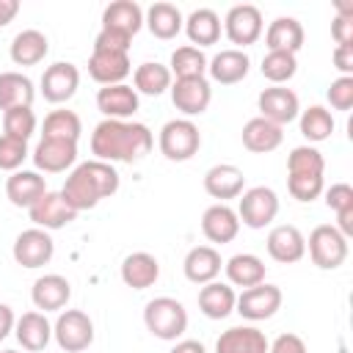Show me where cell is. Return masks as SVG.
<instances>
[{
    "instance_id": "obj_1",
    "label": "cell",
    "mask_w": 353,
    "mask_h": 353,
    "mask_svg": "<svg viewBox=\"0 0 353 353\" xmlns=\"http://www.w3.org/2000/svg\"><path fill=\"white\" fill-rule=\"evenodd\" d=\"M152 143H154L152 130L141 121L105 119L91 132L94 160H102V163H135L143 154H149Z\"/></svg>"
},
{
    "instance_id": "obj_2",
    "label": "cell",
    "mask_w": 353,
    "mask_h": 353,
    "mask_svg": "<svg viewBox=\"0 0 353 353\" xmlns=\"http://www.w3.org/2000/svg\"><path fill=\"white\" fill-rule=\"evenodd\" d=\"M116 190H119L116 168L102 160H85L66 176L61 196L74 212H83V210L97 207L102 199L113 196Z\"/></svg>"
},
{
    "instance_id": "obj_3",
    "label": "cell",
    "mask_w": 353,
    "mask_h": 353,
    "mask_svg": "<svg viewBox=\"0 0 353 353\" xmlns=\"http://www.w3.org/2000/svg\"><path fill=\"white\" fill-rule=\"evenodd\" d=\"M143 323H146L149 334H154L157 339H168L171 342V339L185 334L188 312H185V306L176 298L160 295V298H152L143 306Z\"/></svg>"
},
{
    "instance_id": "obj_4",
    "label": "cell",
    "mask_w": 353,
    "mask_h": 353,
    "mask_svg": "<svg viewBox=\"0 0 353 353\" xmlns=\"http://www.w3.org/2000/svg\"><path fill=\"white\" fill-rule=\"evenodd\" d=\"M157 143H160V152H163L168 160L182 163V160H190V157L199 152V146H201V132H199V127H196L190 119H171V121L163 124Z\"/></svg>"
},
{
    "instance_id": "obj_5",
    "label": "cell",
    "mask_w": 353,
    "mask_h": 353,
    "mask_svg": "<svg viewBox=\"0 0 353 353\" xmlns=\"http://www.w3.org/2000/svg\"><path fill=\"white\" fill-rule=\"evenodd\" d=\"M306 248H309L312 262L323 270H334L347 259V237L339 234V229L331 223L314 226L306 240Z\"/></svg>"
},
{
    "instance_id": "obj_6",
    "label": "cell",
    "mask_w": 353,
    "mask_h": 353,
    "mask_svg": "<svg viewBox=\"0 0 353 353\" xmlns=\"http://www.w3.org/2000/svg\"><path fill=\"white\" fill-rule=\"evenodd\" d=\"M52 336L58 342L61 350L66 353H83L91 342H94V323L85 312L80 309H66L58 314L55 325H52Z\"/></svg>"
},
{
    "instance_id": "obj_7",
    "label": "cell",
    "mask_w": 353,
    "mask_h": 353,
    "mask_svg": "<svg viewBox=\"0 0 353 353\" xmlns=\"http://www.w3.org/2000/svg\"><path fill=\"white\" fill-rule=\"evenodd\" d=\"M279 215V196L276 190L256 185L240 193V204H237V218L251 226V229H262L268 226L273 218Z\"/></svg>"
},
{
    "instance_id": "obj_8",
    "label": "cell",
    "mask_w": 353,
    "mask_h": 353,
    "mask_svg": "<svg viewBox=\"0 0 353 353\" xmlns=\"http://www.w3.org/2000/svg\"><path fill=\"white\" fill-rule=\"evenodd\" d=\"M281 301H284L281 290L276 284H265L262 281V284L248 287V290H243L237 295L234 312L240 317H245V320H268L281 309Z\"/></svg>"
},
{
    "instance_id": "obj_9",
    "label": "cell",
    "mask_w": 353,
    "mask_h": 353,
    "mask_svg": "<svg viewBox=\"0 0 353 353\" xmlns=\"http://www.w3.org/2000/svg\"><path fill=\"white\" fill-rule=\"evenodd\" d=\"M11 254H14L17 265H22V268H41V265H47L52 259L55 243H52L50 232L39 229V226H30V229L17 234Z\"/></svg>"
},
{
    "instance_id": "obj_10",
    "label": "cell",
    "mask_w": 353,
    "mask_h": 353,
    "mask_svg": "<svg viewBox=\"0 0 353 353\" xmlns=\"http://www.w3.org/2000/svg\"><path fill=\"white\" fill-rule=\"evenodd\" d=\"M223 28H226V36L232 44H254L259 36H262V11L251 3H240V6H232L226 19H223Z\"/></svg>"
},
{
    "instance_id": "obj_11",
    "label": "cell",
    "mask_w": 353,
    "mask_h": 353,
    "mask_svg": "<svg viewBox=\"0 0 353 353\" xmlns=\"http://www.w3.org/2000/svg\"><path fill=\"white\" fill-rule=\"evenodd\" d=\"M259 105V116L273 121V124H290L292 119H298L301 113V105H298V94L292 88H284V85H270L259 94L256 99Z\"/></svg>"
},
{
    "instance_id": "obj_12",
    "label": "cell",
    "mask_w": 353,
    "mask_h": 353,
    "mask_svg": "<svg viewBox=\"0 0 353 353\" xmlns=\"http://www.w3.org/2000/svg\"><path fill=\"white\" fill-rule=\"evenodd\" d=\"M77 85H80V72L69 61H58V63L47 66L41 74V94L47 102H55V105L72 99Z\"/></svg>"
},
{
    "instance_id": "obj_13",
    "label": "cell",
    "mask_w": 353,
    "mask_h": 353,
    "mask_svg": "<svg viewBox=\"0 0 353 353\" xmlns=\"http://www.w3.org/2000/svg\"><path fill=\"white\" fill-rule=\"evenodd\" d=\"M212 99V88L207 83V77H182L171 83V102L176 105V110H182L185 116H199L207 110Z\"/></svg>"
},
{
    "instance_id": "obj_14",
    "label": "cell",
    "mask_w": 353,
    "mask_h": 353,
    "mask_svg": "<svg viewBox=\"0 0 353 353\" xmlns=\"http://www.w3.org/2000/svg\"><path fill=\"white\" fill-rule=\"evenodd\" d=\"M77 160V143L61 138H41L33 149V163L44 174H61Z\"/></svg>"
},
{
    "instance_id": "obj_15",
    "label": "cell",
    "mask_w": 353,
    "mask_h": 353,
    "mask_svg": "<svg viewBox=\"0 0 353 353\" xmlns=\"http://www.w3.org/2000/svg\"><path fill=\"white\" fill-rule=\"evenodd\" d=\"M265 245H268L270 259H276V262H281V265L298 262V259H303V254H306V237H303L301 229L292 226V223H279V226H273V229L268 232Z\"/></svg>"
},
{
    "instance_id": "obj_16",
    "label": "cell",
    "mask_w": 353,
    "mask_h": 353,
    "mask_svg": "<svg viewBox=\"0 0 353 353\" xmlns=\"http://www.w3.org/2000/svg\"><path fill=\"white\" fill-rule=\"evenodd\" d=\"M28 215H30L33 226H39V229H44V232L61 229V226H66V223H72V221L77 218V212L63 201L61 190H58V193L47 190L33 207H28Z\"/></svg>"
},
{
    "instance_id": "obj_17",
    "label": "cell",
    "mask_w": 353,
    "mask_h": 353,
    "mask_svg": "<svg viewBox=\"0 0 353 353\" xmlns=\"http://www.w3.org/2000/svg\"><path fill=\"white\" fill-rule=\"evenodd\" d=\"M132 72L127 52H110V50H94L88 58V74L102 85H116Z\"/></svg>"
},
{
    "instance_id": "obj_18",
    "label": "cell",
    "mask_w": 353,
    "mask_h": 353,
    "mask_svg": "<svg viewBox=\"0 0 353 353\" xmlns=\"http://www.w3.org/2000/svg\"><path fill=\"white\" fill-rule=\"evenodd\" d=\"M201 232H204V237L210 240V243H229V240H234L237 237V232H240V218H237V212L229 207V204H212V207H207L204 210V215H201Z\"/></svg>"
},
{
    "instance_id": "obj_19",
    "label": "cell",
    "mask_w": 353,
    "mask_h": 353,
    "mask_svg": "<svg viewBox=\"0 0 353 353\" xmlns=\"http://www.w3.org/2000/svg\"><path fill=\"white\" fill-rule=\"evenodd\" d=\"M97 108L105 113V119H119L124 121L138 110V91L132 85L116 83V85H102L97 91Z\"/></svg>"
},
{
    "instance_id": "obj_20",
    "label": "cell",
    "mask_w": 353,
    "mask_h": 353,
    "mask_svg": "<svg viewBox=\"0 0 353 353\" xmlns=\"http://www.w3.org/2000/svg\"><path fill=\"white\" fill-rule=\"evenodd\" d=\"M243 188H245V174L232 163H218L204 174V190L212 199H221V204L226 199H237Z\"/></svg>"
},
{
    "instance_id": "obj_21",
    "label": "cell",
    "mask_w": 353,
    "mask_h": 353,
    "mask_svg": "<svg viewBox=\"0 0 353 353\" xmlns=\"http://www.w3.org/2000/svg\"><path fill=\"white\" fill-rule=\"evenodd\" d=\"M30 298H33L36 309H41V312H58L72 298V284L63 276H58V273H47V276H39L33 281Z\"/></svg>"
},
{
    "instance_id": "obj_22",
    "label": "cell",
    "mask_w": 353,
    "mask_h": 353,
    "mask_svg": "<svg viewBox=\"0 0 353 353\" xmlns=\"http://www.w3.org/2000/svg\"><path fill=\"white\" fill-rule=\"evenodd\" d=\"M268 336L254 325H234L226 328L218 342L215 353H268Z\"/></svg>"
},
{
    "instance_id": "obj_23",
    "label": "cell",
    "mask_w": 353,
    "mask_h": 353,
    "mask_svg": "<svg viewBox=\"0 0 353 353\" xmlns=\"http://www.w3.org/2000/svg\"><path fill=\"white\" fill-rule=\"evenodd\" d=\"M47 193V185H44V176L39 171H14L8 179H6V196L14 207H33L41 196Z\"/></svg>"
},
{
    "instance_id": "obj_24",
    "label": "cell",
    "mask_w": 353,
    "mask_h": 353,
    "mask_svg": "<svg viewBox=\"0 0 353 353\" xmlns=\"http://www.w3.org/2000/svg\"><path fill=\"white\" fill-rule=\"evenodd\" d=\"M248 55L237 47H229V50H221L218 55H212V61H207V72L215 83L221 85H232V83H240L245 74H248Z\"/></svg>"
},
{
    "instance_id": "obj_25",
    "label": "cell",
    "mask_w": 353,
    "mask_h": 353,
    "mask_svg": "<svg viewBox=\"0 0 353 353\" xmlns=\"http://www.w3.org/2000/svg\"><path fill=\"white\" fill-rule=\"evenodd\" d=\"M281 141H284L281 127H279V124H273V121H268V119H262V116L248 119V121H245V127H243V146H245L248 152L265 154V152L279 149V146H281Z\"/></svg>"
},
{
    "instance_id": "obj_26",
    "label": "cell",
    "mask_w": 353,
    "mask_h": 353,
    "mask_svg": "<svg viewBox=\"0 0 353 353\" xmlns=\"http://www.w3.org/2000/svg\"><path fill=\"white\" fill-rule=\"evenodd\" d=\"M221 254L212 248V245H196L188 251L185 262H182V270L188 276V281L193 284H207V281H215V276L221 273Z\"/></svg>"
},
{
    "instance_id": "obj_27",
    "label": "cell",
    "mask_w": 353,
    "mask_h": 353,
    "mask_svg": "<svg viewBox=\"0 0 353 353\" xmlns=\"http://www.w3.org/2000/svg\"><path fill=\"white\" fill-rule=\"evenodd\" d=\"M141 25H143V11L132 0H116V3L105 6V11H102V28L124 33L130 39L141 30Z\"/></svg>"
},
{
    "instance_id": "obj_28",
    "label": "cell",
    "mask_w": 353,
    "mask_h": 353,
    "mask_svg": "<svg viewBox=\"0 0 353 353\" xmlns=\"http://www.w3.org/2000/svg\"><path fill=\"white\" fill-rule=\"evenodd\" d=\"M160 276V265L152 254L146 251H135V254H127L124 262H121V281L132 290H146L157 281Z\"/></svg>"
},
{
    "instance_id": "obj_29",
    "label": "cell",
    "mask_w": 353,
    "mask_h": 353,
    "mask_svg": "<svg viewBox=\"0 0 353 353\" xmlns=\"http://www.w3.org/2000/svg\"><path fill=\"white\" fill-rule=\"evenodd\" d=\"M14 334L19 339V345L30 353H39L47 347L50 336H52V325L47 323V317L41 312H25L22 317H17L14 323Z\"/></svg>"
},
{
    "instance_id": "obj_30",
    "label": "cell",
    "mask_w": 353,
    "mask_h": 353,
    "mask_svg": "<svg viewBox=\"0 0 353 353\" xmlns=\"http://www.w3.org/2000/svg\"><path fill=\"white\" fill-rule=\"evenodd\" d=\"M265 44L268 50H281L295 55L303 47V25L295 17H276L265 30Z\"/></svg>"
},
{
    "instance_id": "obj_31",
    "label": "cell",
    "mask_w": 353,
    "mask_h": 353,
    "mask_svg": "<svg viewBox=\"0 0 353 353\" xmlns=\"http://www.w3.org/2000/svg\"><path fill=\"white\" fill-rule=\"evenodd\" d=\"M234 290L223 281H207L201 290H199V309L201 314H207L210 320H223L234 312Z\"/></svg>"
},
{
    "instance_id": "obj_32",
    "label": "cell",
    "mask_w": 353,
    "mask_h": 353,
    "mask_svg": "<svg viewBox=\"0 0 353 353\" xmlns=\"http://www.w3.org/2000/svg\"><path fill=\"white\" fill-rule=\"evenodd\" d=\"M47 50H50V41L36 28H25L11 39V61L17 66H33V63L44 61Z\"/></svg>"
},
{
    "instance_id": "obj_33",
    "label": "cell",
    "mask_w": 353,
    "mask_h": 353,
    "mask_svg": "<svg viewBox=\"0 0 353 353\" xmlns=\"http://www.w3.org/2000/svg\"><path fill=\"white\" fill-rule=\"evenodd\" d=\"M33 83L22 72H0V110L11 108H30L33 105Z\"/></svg>"
},
{
    "instance_id": "obj_34",
    "label": "cell",
    "mask_w": 353,
    "mask_h": 353,
    "mask_svg": "<svg viewBox=\"0 0 353 353\" xmlns=\"http://www.w3.org/2000/svg\"><path fill=\"white\" fill-rule=\"evenodd\" d=\"M143 22L152 30V36H157V39H174L185 25L182 11L174 3H152L146 8Z\"/></svg>"
},
{
    "instance_id": "obj_35",
    "label": "cell",
    "mask_w": 353,
    "mask_h": 353,
    "mask_svg": "<svg viewBox=\"0 0 353 353\" xmlns=\"http://www.w3.org/2000/svg\"><path fill=\"white\" fill-rule=\"evenodd\" d=\"M185 33L193 41V47H207L221 39V19L212 8H193L185 19Z\"/></svg>"
},
{
    "instance_id": "obj_36",
    "label": "cell",
    "mask_w": 353,
    "mask_h": 353,
    "mask_svg": "<svg viewBox=\"0 0 353 353\" xmlns=\"http://www.w3.org/2000/svg\"><path fill=\"white\" fill-rule=\"evenodd\" d=\"M226 276L234 287H256L265 281V262L256 254H234L226 265Z\"/></svg>"
},
{
    "instance_id": "obj_37",
    "label": "cell",
    "mask_w": 353,
    "mask_h": 353,
    "mask_svg": "<svg viewBox=\"0 0 353 353\" xmlns=\"http://www.w3.org/2000/svg\"><path fill=\"white\" fill-rule=\"evenodd\" d=\"M171 77L182 80V77H204L207 72V55L193 47V44H182L171 52V63H168Z\"/></svg>"
},
{
    "instance_id": "obj_38",
    "label": "cell",
    "mask_w": 353,
    "mask_h": 353,
    "mask_svg": "<svg viewBox=\"0 0 353 353\" xmlns=\"http://www.w3.org/2000/svg\"><path fill=\"white\" fill-rule=\"evenodd\" d=\"M132 83H135V91L160 97L165 88H171V72H168V66H163L157 61H146L132 72Z\"/></svg>"
},
{
    "instance_id": "obj_39",
    "label": "cell",
    "mask_w": 353,
    "mask_h": 353,
    "mask_svg": "<svg viewBox=\"0 0 353 353\" xmlns=\"http://www.w3.org/2000/svg\"><path fill=\"white\" fill-rule=\"evenodd\" d=\"M83 132V124H80V116L74 110H50L44 116V124H41V138H61V141H74L80 138Z\"/></svg>"
},
{
    "instance_id": "obj_40",
    "label": "cell",
    "mask_w": 353,
    "mask_h": 353,
    "mask_svg": "<svg viewBox=\"0 0 353 353\" xmlns=\"http://www.w3.org/2000/svg\"><path fill=\"white\" fill-rule=\"evenodd\" d=\"M301 132L309 141H325L334 132V116L323 108V105H312L301 113Z\"/></svg>"
},
{
    "instance_id": "obj_41",
    "label": "cell",
    "mask_w": 353,
    "mask_h": 353,
    "mask_svg": "<svg viewBox=\"0 0 353 353\" xmlns=\"http://www.w3.org/2000/svg\"><path fill=\"white\" fill-rule=\"evenodd\" d=\"M295 72H298V61H295V55H292V52L268 50V55L262 58V74H265L273 85L287 83Z\"/></svg>"
},
{
    "instance_id": "obj_42",
    "label": "cell",
    "mask_w": 353,
    "mask_h": 353,
    "mask_svg": "<svg viewBox=\"0 0 353 353\" xmlns=\"http://www.w3.org/2000/svg\"><path fill=\"white\" fill-rule=\"evenodd\" d=\"M325 157L314 146H295L287 154V174H323Z\"/></svg>"
},
{
    "instance_id": "obj_43",
    "label": "cell",
    "mask_w": 353,
    "mask_h": 353,
    "mask_svg": "<svg viewBox=\"0 0 353 353\" xmlns=\"http://www.w3.org/2000/svg\"><path fill=\"white\" fill-rule=\"evenodd\" d=\"M36 132V113L30 108H11L3 113V135L28 141Z\"/></svg>"
},
{
    "instance_id": "obj_44",
    "label": "cell",
    "mask_w": 353,
    "mask_h": 353,
    "mask_svg": "<svg viewBox=\"0 0 353 353\" xmlns=\"http://www.w3.org/2000/svg\"><path fill=\"white\" fill-rule=\"evenodd\" d=\"M287 190L298 201H314L325 190V182H323V174H290Z\"/></svg>"
},
{
    "instance_id": "obj_45",
    "label": "cell",
    "mask_w": 353,
    "mask_h": 353,
    "mask_svg": "<svg viewBox=\"0 0 353 353\" xmlns=\"http://www.w3.org/2000/svg\"><path fill=\"white\" fill-rule=\"evenodd\" d=\"M28 157V141L11 138V135H0V168L3 171H19V165Z\"/></svg>"
},
{
    "instance_id": "obj_46",
    "label": "cell",
    "mask_w": 353,
    "mask_h": 353,
    "mask_svg": "<svg viewBox=\"0 0 353 353\" xmlns=\"http://www.w3.org/2000/svg\"><path fill=\"white\" fill-rule=\"evenodd\" d=\"M328 102H331V108H336V110H350L353 108V77H345V74H339L331 85H328Z\"/></svg>"
},
{
    "instance_id": "obj_47",
    "label": "cell",
    "mask_w": 353,
    "mask_h": 353,
    "mask_svg": "<svg viewBox=\"0 0 353 353\" xmlns=\"http://www.w3.org/2000/svg\"><path fill=\"white\" fill-rule=\"evenodd\" d=\"M130 36H124V33H116V30H108V28H102L99 33H97V39H94V50H110V52H127L130 50Z\"/></svg>"
},
{
    "instance_id": "obj_48",
    "label": "cell",
    "mask_w": 353,
    "mask_h": 353,
    "mask_svg": "<svg viewBox=\"0 0 353 353\" xmlns=\"http://www.w3.org/2000/svg\"><path fill=\"white\" fill-rule=\"evenodd\" d=\"M325 204H328L334 212L353 207V188H350L347 182H334L331 188H325Z\"/></svg>"
},
{
    "instance_id": "obj_49",
    "label": "cell",
    "mask_w": 353,
    "mask_h": 353,
    "mask_svg": "<svg viewBox=\"0 0 353 353\" xmlns=\"http://www.w3.org/2000/svg\"><path fill=\"white\" fill-rule=\"evenodd\" d=\"M268 353H306V342L298 334H281L268 345Z\"/></svg>"
},
{
    "instance_id": "obj_50",
    "label": "cell",
    "mask_w": 353,
    "mask_h": 353,
    "mask_svg": "<svg viewBox=\"0 0 353 353\" xmlns=\"http://www.w3.org/2000/svg\"><path fill=\"white\" fill-rule=\"evenodd\" d=\"M331 36H334L336 47H342V44H353V17L336 14L334 22H331Z\"/></svg>"
},
{
    "instance_id": "obj_51",
    "label": "cell",
    "mask_w": 353,
    "mask_h": 353,
    "mask_svg": "<svg viewBox=\"0 0 353 353\" xmlns=\"http://www.w3.org/2000/svg\"><path fill=\"white\" fill-rule=\"evenodd\" d=\"M334 66L345 74V77H353V44H342L334 50Z\"/></svg>"
},
{
    "instance_id": "obj_52",
    "label": "cell",
    "mask_w": 353,
    "mask_h": 353,
    "mask_svg": "<svg viewBox=\"0 0 353 353\" xmlns=\"http://www.w3.org/2000/svg\"><path fill=\"white\" fill-rule=\"evenodd\" d=\"M14 323H17V317H14V312H11V306H6V303H0V342L14 331Z\"/></svg>"
},
{
    "instance_id": "obj_53",
    "label": "cell",
    "mask_w": 353,
    "mask_h": 353,
    "mask_svg": "<svg viewBox=\"0 0 353 353\" xmlns=\"http://www.w3.org/2000/svg\"><path fill=\"white\" fill-rule=\"evenodd\" d=\"M336 229H339V234H345V237H350L353 234V207H347V210H339L336 212Z\"/></svg>"
},
{
    "instance_id": "obj_54",
    "label": "cell",
    "mask_w": 353,
    "mask_h": 353,
    "mask_svg": "<svg viewBox=\"0 0 353 353\" xmlns=\"http://www.w3.org/2000/svg\"><path fill=\"white\" fill-rule=\"evenodd\" d=\"M19 11V3L17 0H0V28L8 25Z\"/></svg>"
},
{
    "instance_id": "obj_55",
    "label": "cell",
    "mask_w": 353,
    "mask_h": 353,
    "mask_svg": "<svg viewBox=\"0 0 353 353\" xmlns=\"http://www.w3.org/2000/svg\"><path fill=\"white\" fill-rule=\"evenodd\" d=\"M168 353H207V350H204V345H201L199 339H182V342H176Z\"/></svg>"
},
{
    "instance_id": "obj_56",
    "label": "cell",
    "mask_w": 353,
    "mask_h": 353,
    "mask_svg": "<svg viewBox=\"0 0 353 353\" xmlns=\"http://www.w3.org/2000/svg\"><path fill=\"white\" fill-rule=\"evenodd\" d=\"M3 353H17V350H3Z\"/></svg>"
}]
</instances>
